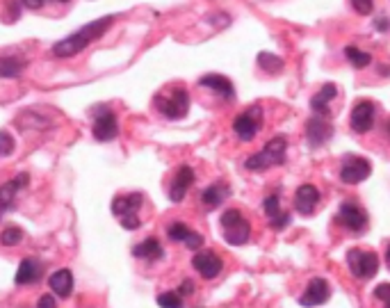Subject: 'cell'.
I'll return each mask as SVG.
<instances>
[{
  "label": "cell",
  "mask_w": 390,
  "mask_h": 308,
  "mask_svg": "<svg viewBox=\"0 0 390 308\" xmlns=\"http://www.w3.org/2000/svg\"><path fill=\"white\" fill-rule=\"evenodd\" d=\"M262 121H265V112L258 106H251L245 112H240L233 121V133L237 135L240 142H251L260 133Z\"/></svg>",
  "instance_id": "cell-7"
},
{
  "label": "cell",
  "mask_w": 390,
  "mask_h": 308,
  "mask_svg": "<svg viewBox=\"0 0 390 308\" xmlns=\"http://www.w3.org/2000/svg\"><path fill=\"white\" fill-rule=\"evenodd\" d=\"M258 66L262 68V71H267L270 76L279 73L283 68V60L279 55H272V53H260L258 55Z\"/></svg>",
  "instance_id": "cell-26"
},
{
  "label": "cell",
  "mask_w": 390,
  "mask_h": 308,
  "mask_svg": "<svg viewBox=\"0 0 390 308\" xmlns=\"http://www.w3.org/2000/svg\"><path fill=\"white\" fill-rule=\"evenodd\" d=\"M144 203V194L142 192H133V194H121V197H114L112 201V212L121 220V226L125 231H137L142 226L140 222V208Z\"/></svg>",
  "instance_id": "cell-5"
},
{
  "label": "cell",
  "mask_w": 390,
  "mask_h": 308,
  "mask_svg": "<svg viewBox=\"0 0 390 308\" xmlns=\"http://www.w3.org/2000/svg\"><path fill=\"white\" fill-rule=\"evenodd\" d=\"M133 256L142 258V260H160V258H165V249L160 245L158 237H146L140 245L133 247Z\"/></svg>",
  "instance_id": "cell-22"
},
{
  "label": "cell",
  "mask_w": 390,
  "mask_h": 308,
  "mask_svg": "<svg viewBox=\"0 0 390 308\" xmlns=\"http://www.w3.org/2000/svg\"><path fill=\"white\" fill-rule=\"evenodd\" d=\"M285 153H288V140L283 135H277L262 146V151L249 155L245 167L249 171H265L270 167H279L285 163Z\"/></svg>",
  "instance_id": "cell-3"
},
{
  "label": "cell",
  "mask_w": 390,
  "mask_h": 308,
  "mask_svg": "<svg viewBox=\"0 0 390 308\" xmlns=\"http://www.w3.org/2000/svg\"><path fill=\"white\" fill-rule=\"evenodd\" d=\"M23 5L30 7V9H41L46 5V0H21Z\"/></svg>",
  "instance_id": "cell-38"
},
{
  "label": "cell",
  "mask_w": 390,
  "mask_h": 308,
  "mask_svg": "<svg viewBox=\"0 0 390 308\" xmlns=\"http://www.w3.org/2000/svg\"><path fill=\"white\" fill-rule=\"evenodd\" d=\"M376 28H379V30H388L390 28L388 19H379V21H376Z\"/></svg>",
  "instance_id": "cell-39"
},
{
  "label": "cell",
  "mask_w": 390,
  "mask_h": 308,
  "mask_svg": "<svg viewBox=\"0 0 390 308\" xmlns=\"http://www.w3.org/2000/svg\"><path fill=\"white\" fill-rule=\"evenodd\" d=\"M192 267L197 270L203 279H215L220 277L224 270L222 258L215 254V251H199L197 256L192 258Z\"/></svg>",
  "instance_id": "cell-15"
},
{
  "label": "cell",
  "mask_w": 390,
  "mask_h": 308,
  "mask_svg": "<svg viewBox=\"0 0 390 308\" xmlns=\"http://www.w3.org/2000/svg\"><path fill=\"white\" fill-rule=\"evenodd\" d=\"M41 274H43V265L39 260H34V258H23L21 260V265L16 270V285H30V283H37L41 279Z\"/></svg>",
  "instance_id": "cell-20"
},
{
  "label": "cell",
  "mask_w": 390,
  "mask_h": 308,
  "mask_svg": "<svg viewBox=\"0 0 390 308\" xmlns=\"http://www.w3.org/2000/svg\"><path fill=\"white\" fill-rule=\"evenodd\" d=\"M231 197V188H228V183H212L203 192H201V203L205 210H215L220 208V205Z\"/></svg>",
  "instance_id": "cell-19"
},
{
  "label": "cell",
  "mask_w": 390,
  "mask_h": 308,
  "mask_svg": "<svg viewBox=\"0 0 390 308\" xmlns=\"http://www.w3.org/2000/svg\"><path fill=\"white\" fill-rule=\"evenodd\" d=\"M345 57H347V62L354 68H365V66L372 64V55L361 51V48H356V46H347V48H345Z\"/></svg>",
  "instance_id": "cell-25"
},
{
  "label": "cell",
  "mask_w": 390,
  "mask_h": 308,
  "mask_svg": "<svg viewBox=\"0 0 390 308\" xmlns=\"http://www.w3.org/2000/svg\"><path fill=\"white\" fill-rule=\"evenodd\" d=\"M57 3H68V0H57Z\"/></svg>",
  "instance_id": "cell-42"
},
{
  "label": "cell",
  "mask_w": 390,
  "mask_h": 308,
  "mask_svg": "<svg viewBox=\"0 0 390 308\" xmlns=\"http://www.w3.org/2000/svg\"><path fill=\"white\" fill-rule=\"evenodd\" d=\"M28 183H30V176L28 174H19L16 178H11V180H7V183H3V185H0V215L14 208L19 190L26 188Z\"/></svg>",
  "instance_id": "cell-17"
},
{
  "label": "cell",
  "mask_w": 390,
  "mask_h": 308,
  "mask_svg": "<svg viewBox=\"0 0 390 308\" xmlns=\"http://www.w3.org/2000/svg\"><path fill=\"white\" fill-rule=\"evenodd\" d=\"M23 71H26V62L19 60V57H0V78H19Z\"/></svg>",
  "instance_id": "cell-24"
},
{
  "label": "cell",
  "mask_w": 390,
  "mask_h": 308,
  "mask_svg": "<svg viewBox=\"0 0 390 308\" xmlns=\"http://www.w3.org/2000/svg\"><path fill=\"white\" fill-rule=\"evenodd\" d=\"M376 299L384 302V308H390V283H379L372 292Z\"/></svg>",
  "instance_id": "cell-33"
},
{
  "label": "cell",
  "mask_w": 390,
  "mask_h": 308,
  "mask_svg": "<svg viewBox=\"0 0 390 308\" xmlns=\"http://www.w3.org/2000/svg\"><path fill=\"white\" fill-rule=\"evenodd\" d=\"M194 178H197L194 176V169L190 165H180L174 180H171V185H169V199L174 203H180L183 199H185L188 190L192 188Z\"/></svg>",
  "instance_id": "cell-16"
},
{
  "label": "cell",
  "mask_w": 390,
  "mask_h": 308,
  "mask_svg": "<svg viewBox=\"0 0 390 308\" xmlns=\"http://www.w3.org/2000/svg\"><path fill=\"white\" fill-rule=\"evenodd\" d=\"M347 267L356 279L365 281L374 277L379 272V256L374 251H365V249H349L347 251Z\"/></svg>",
  "instance_id": "cell-8"
},
{
  "label": "cell",
  "mask_w": 390,
  "mask_h": 308,
  "mask_svg": "<svg viewBox=\"0 0 390 308\" xmlns=\"http://www.w3.org/2000/svg\"><path fill=\"white\" fill-rule=\"evenodd\" d=\"M155 302H158L160 308H183V306H185V304H183V294L178 290H174V292H160Z\"/></svg>",
  "instance_id": "cell-28"
},
{
  "label": "cell",
  "mask_w": 390,
  "mask_h": 308,
  "mask_svg": "<svg viewBox=\"0 0 390 308\" xmlns=\"http://www.w3.org/2000/svg\"><path fill=\"white\" fill-rule=\"evenodd\" d=\"M331 299V285L327 279L322 277H315L308 283V288L304 290V294L299 297V304L306 308H315V306H322Z\"/></svg>",
  "instance_id": "cell-13"
},
{
  "label": "cell",
  "mask_w": 390,
  "mask_h": 308,
  "mask_svg": "<svg viewBox=\"0 0 390 308\" xmlns=\"http://www.w3.org/2000/svg\"><path fill=\"white\" fill-rule=\"evenodd\" d=\"M114 23V16H103V19H96L83 26L78 32L68 34L66 39L57 41L53 48H51V55L57 57V60H68V57H76L78 53H83L89 43L98 41L103 34H106Z\"/></svg>",
  "instance_id": "cell-1"
},
{
  "label": "cell",
  "mask_w": 390,
  "mask_h": 308,
  "mask_svg": "<svg viewBox=\"0 0 390 308\" xmlns=\"http://www.w3.org/2000/svg\"><path fill=\"white\" fill-rule=\"evenodd\" d=\"M94 117V123H91V133L98 142H112L114 137L119 135V121L117 114H114L110 108H98L96 112H91Z\"/></svg>",
  "instance_id": "cell-9"
},
{
  "label": "cell",
  "mask_w": 390,
  "mask_h": 308,
  "mask_svg": "<svg viewBox=\"0 0 390 308\" xmlns=\"http://www.w3.org/2000/svg\"><path fill=\"white\" fill-rule=\"evenodd\" d=\"M336 96H338V87H336L334 83L322 85V87H319L317 94L311 98V110H313L315 114H319V117H329V114H331L329 103L334 101Z\"/></svg>",
  "instance_id": "cell-21"
},
{
  "label": "cell",
  "mask_w": 390,
  "mask_h": 308,
  "mask_svg": "<svg viewBox=\"0 0 390 308\" xmlns=\"http://www.w3.org/2000/svg\"><path fill=\"white\" fill-rule=\"evenodd\" d=\"M48 285H51V290L57 294V297H68L73 290V274L71 270H57L51 274V279H48Z\"/></svg>",
  "instance_id": "cell-23"
},
{
  "label": "cell",
  "mask_w": 390,
  "mask_h": 308,
  "mask_svg": "<svg viewBox=\"0 0 390 308\" xmlns=\"http://www.w3.org/2000/svg\"><path fill=\"white\" fill-rule=\"evenodd\" d=\"M199 85H201V87H208L210 91H215L217 96H222V98L228 101V103H233V101H235V87H233V83H231V80H228L226 76L208 73V76L199 78Z\"/></svg>",
  "instance_id": "cell-18"
},
{
  "label": "cell",
  "mask_w": 390,
  "mask_h": 308,
  "mask_svg": "<svg viewBox=\"0 0 390 308\" xmlns=\"http://www.w3.org/2000/svg\"><path fill=\"white\" fill-rule=\"evenodd\" d=\"M14 153V137L7 130H0V158H7Z\"/></svg>",
  "instance_id": "cell-31"
},
{
  "label": "cell",
  "mask_w": 390,
  "mask_h": 308,
  "mask_svg": "<svg viewBox=\"0 0 390 308\" xmlns=\"http://www.w3.org/2000/svg\"><path fill=\"white\" fill-rule=\"evenodd\" d=\"M185 247H188V249H201V247H203V237H201L199 233H192L190 240L185 242Z\"/></svg>",
  "instance_id": "cell-36"
},
{
  "label": "cell",
  "mask_w": 390,
  "mask_h": 308,
  "mask_svg": "<svg viewBox=\"0 0 390 308\" xmlns=\"http://www.w3.org/2000/svg\"><path fill=\"white\" fill-rule=\"evenodd\" d=\"M192 233H194L192 228H188L183 222H174V224H169V228H167V235H169L171 242H188Z\"/></svg>",
  "instance_id": "cell-27"
},
{
  "label": "cell",
  "mask_w": 390,
  "mask_h": 308,
  "mask_svg": "<svg viewBox=\"0 0 390 308\" xmlns=\"http://www.w3.org/2000/svg\"><path fill=\"white\" fill-rule=\"evenodd\" d=\"M262 210H265V215L270 217H277L281 212V199H279V194H270V197L262 201Z\"/></svg>",
  "instance_id": "cell-30"
},
{
  "label": "cell",
  "mask_w": 390,
  "mask_h": 308,
  "mask_svg": "<svg viewBox=\"0 0 390 308\" xmlns=\"http://www.w3.org/2000/svg\"><path fill=\"white\" fill-rule=\"evenodd\" d=\"M23 240V231L21 228H16V226H11V228H5L3 233H0V245L3 247H14V245H19Z\"/></svg>",
  "instance_id": "cell-29"
},
{
  "label": "cell",
  "mask_w": 390,
  "mask_h": 308,
  "mask_svg": "<svg viewBox=\"0 0 390 308\" xmlns=\"http://www.w3.org/2000/svg\"><path fill=\"white\" fill-rule=\"evenodd\" d=\"M386 265H388V270H390V245H388V249H386Z\"/></svg>",
  "instance_id": "cell-40"
},
{
  "label": "cell",
  "mask_w": 390,
  "mask_h": 308,
  "mask_svg": "<svg viewBox=\"0 0 390 308\" xmlns=\"http://www.w3.org/2000/svg\"><path fill=\"white\" fill-rule=\"evenodd\" d=\"M153 106L165 119L178 121L190 112V94H188L185 87L176 85V87H171L167 91H160V94H155Z\"/></svg>",
  "instance_id": "cell-2"
},
{
  "label": "cell",
  "mask_w": 390,
  "mask_h": 308,
  "mask_svg": "<svg viewBox=\"0 0 390 308\" xmlns=\"http://www.w3.org/2000/svg\"><path fill=\"white\" fill-rule=\"evenodd\" d=\"M349 3H351L354 11L361 14V16L372 14V9H374V0H349Z\"/></svg>",
  "instance_id": "cell-32"
},
{
  "label": "cell",
  "mask_w": 390,
  "mask_h": 308,
  "mask_svg": "<svg viewBox=\"0 0 390 308\" xmlns=\"http://www.w3.org/2000/svg\"><path fill=\"white\" fill-rule=\"evenodd\" d=\"M319 201H322V194H319V190L311 185V183H304V185H299V190L294 192V210L304 217H311L317 210Z\"/></svg>",
  "instance_id": "cell-14"
},
{
  "label": "cell",
  "mask_w": 390,
  "mask_h": 308,
  "mask_svg": "<svg viewBox=\"0 0 390 308\" xmlns=\"http://www.w3.org/2000/svg\"><path fill=\"white\" fill-rule=\"evenodd\" d=\"M370 174H372L370 160L361 155H347L340 167V180L347 183V185H356V183L368 180Z\"/></svg>",
  "instance_id": "cell-10"
},
{
  "label": "cell",
  "mask_w": 390,
  "mask_h": 308,
  "mask_svg": "<svg viewBox=\"0 0 390 308\" xmlns=\"http://www.w3.org/2000/svg\"><path fill=\"white\" fill-rule=\"evenodd\" d=\"M386 130H388V135H390V119L386 121Z\"/></svg>",
  "instance_id": "cell-41"
},
{
  "label": "cell",
  "mask_w": 390,
  "mask_h": 308,
  "mask_svg": "<svg viewBox=\"0 0 390 308\" xmlns=\"http://www.w3.org/2000/svg\"><path fill=\"white\" fill-rule=\"evenodd\" d=\"M37 308H57V302L53 299V294H43V297H39Z\"/></svg>",
  "instance_id": "cell-35"
},
{
  "label": "cell",
  "mask_w": 390,
  "mask_h": 308,
  "mask_svg": "<svg viewBox=\"0 0 390 308\" xmlns=\"http://www.w3.org/2000/svg\"><path fill=\"white\" fill-rule=\"evenodd\" d=\"M331 137H334V125L327 121V117H319V114H315V117H311L306 121V140L313 148L324 146Z\"/></svg>",
  "instance_id": "cell-12"
},
{
  "label": "cell",
  "mask_w": 390,
  "mask_h": 308,
  "mask_svg": "<svg viewBox=\"0 0 390 308\" xmlns=\"http://www.w3.org/2000/svg\"><path fill=\"white\" fill-rule=\"evenodd\" d=\"M178 292H180L183 297H185V294H192V292H194V283H192V281H183V283H180V288H178Z\"/></svg>",
  "instance_id": "cell-37"
},
{
  "label": "cell",
  "mask_w": 390,
  "mask_h": 308,
  "mask_svg": "<svg viewBox=\"0 0 390 308\" xmlns=\"http://www.w3.org/2000/svg\"><path fill=\"white\" fill-rule=\"evenodd\" d=\"M336 224L349 233H363V231H368L370 217L365 212L363 205H359L356 201H345V203H340V208H338Z\"/></svg>",
  "instance_id": "cell-6"
},
{
  "label": "cell",
  "mask_w": 390,
  "mask_h": 308,
  "mask_svg": "<svg viewBox=\"0 0 390 308\" xmlns=\"http://www.w3.org/2000/svg\"><path fill=\"white\" fill-rule=\"evenodd\" d=\"M374 119H376V106L372 101L363 98L359 103H354L351 114H349V125L354 133H359V135L370 133L374 125Z\"/></svg>",
  "instance_id": "cell-11"
},
{
  "label": "cell",
  "mask_w": 390,
  "mask_h": 308,
  "mask_svg": "<svg viewBox=\"0 0 390 308\" xmlns=\"http://www.w3.org/2000/svg\"><path fill=\"white\" fill-rule=\"evenodd\" d=\"M270 226L274 228V231H283V228L290 226V215L288 212H279L277 217H272V220H270Z\"/></svg>",
  "instance_id": "cell-34"
},
{
  "label": "cell",
  "mask_w": 390,
  "mask_h": 308,
  "mask_svg": "<svg viewBox=\"0 0 390 308\" xmlns=\"http://www.w3.org/2000/svg\"><path fill=\"white\" fill-rule=\"evenodd\" d=\"M220 224H222V235H224V240L231 247H242V245L249 242L251 224H249V220L237 208H228L222 215Z\"/></svg>",
  "instance_id": "cell-4"
}]
</instances>
